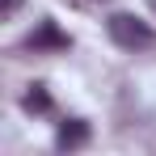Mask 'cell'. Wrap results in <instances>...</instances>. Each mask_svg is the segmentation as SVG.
Listing matches in <instances>:
<instances>
[{"label":"cell","mask_w":156,"mask_h":156,"mask_svg":"<svg viewBox=\"0 0 156 156\" xmlns=\"http://www.w3.org/2000/svg\"><path fill=\"white\" fill-rule=\"evenodd\" d=\"M110 38L118 42V47H127V51H144V47H152L156 42V30L144 21V17H135V13H110Z\"/></svg>","instance_id":"6da1fadb"},{"label":"cell","mask_w":156,"mask_h":156,"mask_svg":"<svg viewBox=\"0 0 156 156\" xmlns=\"http://www.w3.org/2000/svg\"><path fill=\"white\" fill-rule=\"evenodd\" d=\"M84 144H89V122H84V118L59 122V131H55V148H59V152H72V148H84Z\"/></svg>","instance_id":"7a4b0ae2"},{"label":"cell","mask_w":156,"mask_h":156,"mask_svg":"<svg viewBox=\"0 0 156 156\" xmlns=\"http://www.w3.org/2000/svg\"><path fill=\"white\" fill-rule=\"evenodd\" d=\"M30 47H34V51H42V47H68V34H59L55 21H42V26L30 34Z\"/></svg>","instance_id":"3957f363"},{"label":"cell","mask_w":156,"mask_h":156,"mask_svg":"<svg viewBox=\"0 0 156 156\" xmlns=\"http://www.w3.org/2000/svg\"><path fill=\"white\" fill-rule=\"evenodd\" d=\"M21 110H26V114H47V110H51V93H47V84H30L26 93H21Z\"/></svg>","instance_id":"277c9868"},{"label":"cell","mask_w":156,"mask_h":156,"mask_svg":"<svg viewBox=\"0 0 156 156\" xmlns=\"http://www.w3.org/2000/svg\"><path fill=\"white\" fill-rule=\"evenodd\" d=\"M17 9H21V0H0V17H13Z\"/></svg>","instance_id":"5b68a950"}]
</instances>
